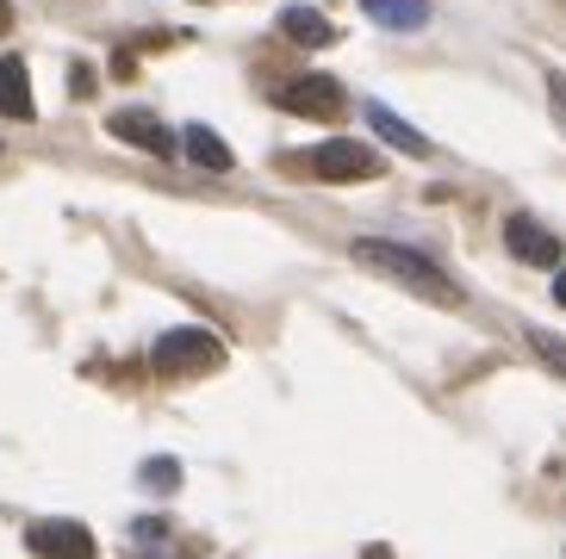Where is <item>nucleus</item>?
<instances>
[{
	"label": "nucleus",
	"mask_w": 566,
	"mask_h": 559,
	"mask_svg": "<svg viewBox=\"0 0 566 559\" xmlns=\"http://www.w3.org/2000/svg\"><path fill=\"white\" fill-rule=\"evenodd\" d=\"M38 99H32V75L19 56H0V118H32Z\"/></svg>",
	"instance_id": "obj_9"
},
{
	"label": "nucleus",
	"mask_w": 566,
	"mask_h": 559,
	"mask_svg": "<svg viewBox=\"0 0 566 559\" xmlns=\"http://www.w3.org/2000/svg\"><path fill=\"white\" fill-rule=\"evenodd\" d=\"M113 137L118 144H137V149H150V156H175V137H168V125L156 113H113Z\"/></svg>",
	"instance_id": "obj_8"
},
{
	"label": "nucleus",
	"mask_w": 566,
	"mask_h": 559,
	"mask_svg": "<svg viewBox=\"0 0 566 559\" xmlns=\"http://www.w3.org/2000/svg\"><path fill=\"white\" fill-rule=\"evenodd\" d=\"M349 255L367 267V274H380V280H392V286H405V293H417V298H430V305H454L461 298V286H454L442 267L423 255V249H405V243H386V236H355L349 243Z\"/></svg>",
	"instance_id": "obj_1"
},
{
	"label": "nucleus",
	"mask_w": 566,
	"mask_h": 559,
	"mask_svg": "<svg viewBox=\"0 0 566 559\" xmlns=\"http://www.w3.org/2000/svg\"><path fill=\"white\" fill-rule=\"evenodd\" d=\"M367 131L380 137V144H392L399 156H430V137L417 131V125H405L386 99H367Z\"/></svg>",
	"instance_id": "obj_7"
},
{
	"label": "nucleus",
	"mask_w": 566,
	"mask_h": 559,
	"mask_svg": "<svg viewBox=\"0 0 566 559\" xmlns=\"http://www.w3.org/2000/svg\"><path fill=\"white\" fill-rule=\"evenodd\" d=\"M144 485H150V492H175V485H181V466L175 461H144Z\"/></svg>",
	"instance_id": "obj_14"
},
{
	"label": "nucleus",
	"mask_w": 566,
	"mask_h": 559,
	"mask_svg": "<svg viewBox=\"0 0 566 559\" xmlns=\"http://www.w3.org/2000/svg\"><path fill=\"white\" fill-rule=\"evenodd\" d=\"M25 547L38 559H94L101 553L94 535H87V523H32L25 528Z\"/></svg>",
	"instance_id": "obj_5"
},
{
	"label": "nucleus",
	"mask_w": 566,
	"mask_h": 559,
	"mask_svg": "<svg viewBox=\"0 0 566 559\" xmlns=\"http://www.w3.org/2000/svg\"><path fill=\"white\" fill-rule=\"evenodd\" d=\"M281 32L293 38V44H305V50L336 44V25L317 13V7H300V0H293V7H281Z\"/></svg>",
	"instance_id": "obj_10"
},
{
	"label": "nucleus",
	"mask_w": 566,
	"mask_h": 559,
	"mask_svg": "<svg viewBox=\"0 0 566 559\" xmlns=\"http://www.w3.org/2000/svg\"><path fill=\"white\" fill-rule=\"evenodd\" d=\"M187 156H193L200 168H212V175H224V168L237 162L231 144H224L218 131H206V125H187Z\"/></svg>",
	"instance_id": "obj_12"
},
{
	"label": "nucleus",
	"mask_w": 566,
	"mask_h": 559,
	"mask_svg": "<svg viewBox=\"0 0 566 559\" xmlns=\"http://www.w3.org/2000/svg\"><path fill=\"white\" fill-rule=\"evenodd\" d=\"M504 243H511L516 262H530V267H560V262H566L560 243H554V236L535 224V218H511V224H504Z\"/></svg>",
	"instance_id": "obj_6"
},
{
	"label": "nucleus",
	"mask_w": 566,
	"mask_h": 559,
	"mask_svg": "<svg viewBox=\"0 0 566 559\" xmlns=\"http://www.w3.org/2000/svg\"><path fill=\"white\" fill-rule=\"evenodd\" d=\"M554 298L566 305V262H560V274H554Z\"/></svg>",
	"instance_id": "obj_17"
},
{
	"label": "nucleus",
	"mask_w": 566,
	"mask_h": 559,
	"mask_svg": "<svg viewBox=\"0 0 566 559\" xmlns=\"http://www.w3.org/2000/svg\"><path fill=\"white\" fill-rule=\"evenodd\" d=\"M530 348H535V355H542V361L554 367V373L566 379V342H560V336H548V329H530Z\"/></svg>",
	"instance_id": "obj_13"
},
{
	"label": "nucleus",
	"mask_w": 566,
	"mask_h": 559,
	"mask_svg": "<svg viewBox=\"0 0 566 559\" xmlns=\"http://www.w3.org/2000/svg\"><path fill=\"white\" fill-rule=\"evenodd\" d=\"M7 25H13V0H0V32H7Z\"/></svg>",
	"instance_id": "obj_18"
},
{
	"label": "nucleus",
	"mask_w": 566,
	"mask_h": 559,
	"mask_svg": "<svg viewBox=\"0 0 566 559\" xmlns=\"http://www.w3.org/2000/svg\"><path fill=\"white\" fill-rule=\"evenodd\" d=\"M69 87H75V94H94V68L75 63V68H69Z\"/></svg>",
	"instance_id": "obj_16"
},
{
	"label": "nucleus",
	"mask_w": 566,
	"mask_h": 559,
	"mask_svg": "<svg viewBox=\"0 0 566 559\" xmlns=\"http://www.w3.org/2000/svg\"><path fill=\"white\" fill-rule=\"evenodd\" d=\"M274 106L300 118H336L343 113V87L331 75H293L286 87H274Z\"/></svg>",
	"instance_id": "obj_4"
},
{
	"label": "nucleus",
	"mask_w": 566,
	"mask_h": 559,
	"mask_svg": "<svg viewBox=\"0 0 566 559\" xmlns=\"http://www.w3.org/2000/svg\"><path fill=\"white\" fill-rule=\"evenodd\" d=\"M548 106H554V118L566 125V75H560V68L548 75Z\"/></svg>",
	"instance_id": "obj_15"
},
{
	"label": "nucleus",
	"mask_w": 566,
	"mask_h": 559,
	"mask_svg": "<svg viewBox=\"0 0 566 559\" xmlns=\"http://www.w3.org/2000/svg\"><path fill=\"white\" fill-rule=\"evenodd\" d=\"M305 168H312L317 181H336V187L380 181V175H386L380 149H374V144H355V137H331V144H317L312 156H305Z\"/></svg>",
	"instance_id": "obj_3"
},
{
	"label": "nucleus",
	"mask_w": 566,
	"mask_h": 559,
	"mask_svg": "<svg viewBox=\"0 0 566 559\" xmlns=\"http://www.w3.org/2000/svg\"><path fill=\"white\" fill-rule=\"evenodd\" d=\"M150 367H156L163 379L218 373V367H224V342H218L212 329H200V324H181V329H168L163 342L150 348Z\"/></svg>",
	"instance_id": "obj_2"
},
{
	"label": "nucleus",
	"mask_w": 566,
	"mask_h": 559,
	"mask_svg": "<svg viewBox=\"0 0 566 559\" xmlns=\"http://www.w3.org/2000/svg\"><path fill=\"white\" fill-rule=\"evenodd\" d=\"M361 13L386 32H417V25H430V0H361Z\"/></svg>",
	"instance_id": "obj_11"
}]
</instances>
